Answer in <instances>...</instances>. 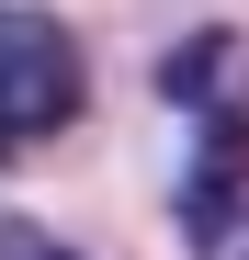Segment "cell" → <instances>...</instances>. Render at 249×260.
<instances>
[{"instance_id": "6da1fadb", "label": "cell", "mask_w": 249, "mask_h": 260, "mask_svg": "<svg viewBox=\"0 0 249 260\" xmlns=\"http://www.w3.org/2000/svg\"><path fill=\"white\" fill-rule=\"evenodd\" d=\"M91 102V68H79V34L46 23V12H0V158L46 147L79 124Z\"/></svg>"}, {"instance_id": "7a4b0ae2", "label": "cell", "mask_w": 249, "mask_h": 260, "mask_svg": "<svg viewBox=\"0 0 249 260\" xmlns=\"http://www.w3.org/2000/svg\"><path fill=\"white\" fill-rule=\"evenodd\" d=\"M227 68H238V46H227V23H215V34H193V46H181L170 68H159V91H170V102H204Z\"/></svg>"}, {"instance_id": "3957f363", "label": "cell", "mask_w": 249, "mask_h": 260, "mask_svg": "<svg viewBox=\"0 0 249 260\" xmlns=\"http://www.w3.org/2000/svg\"><path fill=\"white\" fill-rule=\"evenodd\" d=\"M34 260H79V249H34Z\"/></svg>"}, {"instance_id": "277c9868", "label": "cell", "mask_w": 249, "mask_h": 260, "mask_svg": "<svg viewBox=\"0 0 249 260\" xmlns=\"http://www.w3.org/2000/svg\"><path fill=\"white\" fill-rule=\"evenodd\" d=\"M238 260H249V249H238Z\"/></svg>"}]
</instances>
